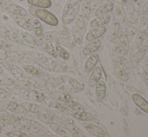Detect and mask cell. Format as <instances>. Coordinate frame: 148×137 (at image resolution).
Instances as JSON below:
<instances>
[{
	"label": "cell",
	"mask_w": 148,
	"mask_h": 137,
	"mask_svg": "<svg viewBox=\"0 0 148 137\" xmlns=\"http://www.w3.org/2000/svg\"><path fill=\"white\" fill-rule=\"evenodd\" d=\"M102 76H103V68H102V66H99V67L96 66V67L92 70L91 75H90L89 86L94 88V87L96 86V84L101 80Z\"/></svg>",
	"instance_id": "cell-7"
},
{
	"label": "cell",
	"mask_w": 148,
	"mask_h": 137,
	"mask_svg": "<svg viewBox=\"0 0 148 137\" xmlns=\"http://www.w3.org/2000/svg\"><path fill=\"white\" fill-rule=\"evenodd\" d=\"M132 101L141 111L148 114V101L144 97H142L140 94H138V93H134V94L132 95Z\"/></svg>",
	"instance_id": "cell-9"
},
{
	"label": "cell",
	"mask_w": 148,
	"mask_h": 137,
	"mask_svg": "<svg viewBox=\"0 0 148 137\" xmlns=\"http://www.w3.org/2000/svg\"><path fill=\"white\" fill-rule=\"evenodd\" d=\"M84 128L89 132L90 134L94 136H98V137H107L109 136V134L107 133L105 129L101 128L100 126L96 125V124L91 123L90 121H85L84 124H83Z\"/></svg>",
	"instance_id": "cell-3"
},
{
	"label": "cell",
	"mask_w": 148,
	"mask_h": 137,
	"mask_svg": "<svg viewBox=\"0 0 148 137\" xmlns=\"http://www.w3.org/2000/svg\"><path fill=\"white\" fill-rule=\"evenodd\" d=\"M79 8H80V2L79 1H69L66 4L62 12V21L64 24H69L73 22L78 14Z\"/></svg>",
	"instance_id": "cell-1"
},
{
	"label": "cell",
	"mask_w": 148,
	"mask_h": 137,
	"mask_svg": "<svg viewBox=\"0 0 148 137\" xmlns=\"http://www.w3.org/2000/svg\"><path fill=\"white\" fill-rule=\"evenodd\" d=\"M6 7H7V0H0V9L6 11Z\"/></svg>",
	"instance_id": "cell-43"
},
{
	"label": "cell",
	"mask_w": 148,
	"mask_h": 137,
	"mask_svg": "<svg viewBox=\"0 0 148 137\" xmlns=\"http://www.w3.org/2000/svg\"><path fill=\"white\" fill-rule=\"evenodd\" d=\"M66 105L69 106V109L73 110L74 112L84 111V107H83V106L81 105L80 103L76 102V101H74V100H70L68 103H66Z\"/></svg>",
	"instance_id": "cell-34"
},
{
	"label": "cell",
	"mask_w": 148,
	"mask_h": 137,
	"mask_svg": "<svg viewBox=\"0 0 148 137\" xmlns=\"http://www.w3.org/2000/svg\"><path fill=\"white\" fill-rule=\"evenodd\" d=\"M106 32H107V27H106L105 25L94 27L86 34V40L91 41V40H95V39H99L100 37L103 36Z\"/></svg>",
	"instance_id": "cell-4"
},
{
	"label": "cell",
	"mask_w": 148,
	"mask_h": 137,
	"mask_svg": "<svg viewBox=\"0 0 148 137\" xmlns=\"http://www.w3.org/2000/svg\"><path fill=\"white\" fill-rule=\"evenodd\" d=\"M72 116L76 119H79L81 121H93L95 120V117L92 115L91 113H88V112L85 111H81V112H72Z\"/></svg>",
	"instance_id": "cell-18"
},
{
	"label": "cell",
	"mask_w": 148,
	"mask_h": 137,
	"mask_svg": "<svg viewBox=\"0 0 148 137\" xmlns=\"http://www.w3.org/2000/svg\"><path fill=\"white\" fill-rule=\"evenodd\" d=\"M21 37L27 43H30V45H36V47H38V45H39V42H38V40L36 39V37H34L33 35H31L29 34L23 32V34H21Z\"/></svg>",
	"instance_id": "cell-33"
},
{
	"label": "cell",
	"mask_w": 148,
	"mask_h": 137,
	"mask_svg": "<svg viewBox=\"0 0 148 137\" xmlns=\"http://www.w3.org/2000/svg\"><path fill=\"white\" fill-rule=\"evenodd\" d=\"M90 25H91V27H93V28L94 27H98V26H101V22H100L99 17L94 18V19L90 22Z\"/></svg>",
	"instance_id": "cell-42"
},
{
	"label": "cell",
	"mask_w": 148,
	"mask_h": 137,
	"mask_svg": "<svg viewBox=\"0 0 148 137\" xmlns=\"http://www.w3.org/2000/svg\"><path fill=\"white\" fill-rule=\"evenodd\" d=\"M114 3L113 2H106L103 5H101L96 11V16L100 17V16L106 15V14H110L114 10Z\"/></svg>",
	"instance_id": "cell-13"
},
{
	"label": "cell",
	"mask_w": 148,
	"mask_h": 137,
	"mask_svg": "<svg viewBox=\"0 0 148 137\" xmlns=\"http://www.w3.org/2000/svg\"><path fill=\"white\" fill-rule=\"evenodd\" d=\"M90 13H91V2H90V0H86L83 4L82 15L84 16V18H88Z\"/></svg>",
	"instance_id": "cell-38"
},
{
	"label": "cell",
	"mask_w": 148,
	"mask_h": 137,
	"mask_svg": "<svg viewBox=\"0 0 148 137\" xmlns=\"http://www.w3.org/2000/svg\"><path fill=\"white\" fill-rule=\"evenodd\" d=\"M117 38L119 41V45L126 53H128L129 49H130V40H129V37L126 32H119V34L117 35Z\"/></svg>",
	"instance_id": "cell-14"
},
{
	"label": "cell",
	"mask_w": 148,
	"mask_h": 137,
	"mask_svg": "<svg viewBox=\"0 0 148 137\" xmlns=\"http://www.w3.org/2000/svg\"><path fill=\"white\" fill-rule=\"evenodd\" d=\"M3 104L5 105V108H7V109L10 110V111L20 113V112H22L24 110V108H22L21 106L16 104L15 102H12V101H4Z\"/></svg>",
	"instance_id": "cell-28"
},
{
	"label": "cell",
	"mask_w": 148,
	"mask_h": 137,
	"mask_svg": "<svg viewBox=\"0 0 148 137\" xmlns=\"http://www.w3.org/2000/svg\"><path fill=\"white\" fill-rule=\"evenodd\" d=\"M69 85H70V87L76 93L81 92V91H83L85 88L84 84H82V83L77 81L76 79H74V78H69Z\"/></svg>",
	"instance_id": "cell-25"
},
{
	"label": "cell",
	"mask_w": 148,
	"mask_h": 137,
	"mask_svg": "<svg viewBox=\"0 0 148 137\" xmlns=\"http://www.w3.org/2000/svg\"><path fill=\"white\" fill-rule=\"evenodd\" d=\"M23 68L27 74L31 75V76H34V77H43L45 76V72H43L41 68L34 67L32 65H24Z\"/></svg>",
	"instance_id": "cell-19"
},
{
	"label": "cell",
	"mask_w": 148,
	"mask_h": 137,
	"mask_svg": "<svg viewBox=\"0 0 148 137\" xmlns=\"http://www.w3.org/2000/svg\"><path fill=\"white\" fill-rule=\"evenodd\" d=\"M0 49L5 51H17L18 47L13 43H10L6 40H2L0 39Z\"/></svg>",
	"instance_id": "cell-27"
},
{
	"label": "cell",
	"mask_w": 148,
	"mask_h": 137,
	"mask_svg": "<svg viewBox=\"0 0 148 137\" xmlns=\"http://www.w3.org/2000/svg\"><path fill=\"white\" fill-rule=\"evenodd\" d=\"M120 24L121 22L118 19H114L111 25V39H115L120 32Z\"/></svg>",
	"instance_id": "cell-30"
},
{
	"label": "cell",
	"mask_w": 148,
	"mask_h": 137,
	"mask_svg": "<svg viewBox=\"0 0 148 137\" xmlns=\"http://www.w3.org/2000/svg\"><path fill=\"white\" fill-rule=\"evenodd\" d=\"M106 92H107V87L106 83L104 81L100 80L95 86V94L97 97L98 101H103L106 97Z\"/></svg>",
	"instance_id": "cell-11"
},
{
	"label": "cell",
	"mask_w": 148,
	"mask_h": 137,
	"mask_svg": "<svg viewBox=\"0 0 148 137\" xmlns=\"http://www.w3.org/2000/svg\"><path fill=\"white\" fill-rule=\"evenodd\" d=\"M0 36L3 37L4 39H8V27L4 25L0 26Z\"/></svg>",
	"instance_id": "cell-41"
},
{
	"label": "cell",
	"mask_w": 148,
	"mask_h": 137,
	"mask_svg": "<svg viewBox=\"0 0 148 137\" xmlns=\"http://www.w3.org/2000/svg\"><path fill=\"white\" fill-rule=\"evenodd\" d=\"M116 16H117L118 20L120 22H124L126 20V11L121 5L116 6Z\"/></svg>",
	"instance_id": "cell-35"
},
{
	"label": "cell",
	"mask_w": 148,
	"mask_h": 137,
	"mask_svg": "<svg viewBox=\"0 0 148 137\" xmlns=\"http://www.w3.org/2000/svg\"><path fill=\"white\" fill-rule=\"evenodd\" d=\"M72 36L73 39H74V42L77 43V45H82L83 40H84V35H83V32L77 27L76 25L72 27Z\"/></svg>",
	"instance_id": "cell-21"
},
{
	"label": "cell",
	"mask_w": 148,
	"mask_h": 137,
	"mask_svg": "<svg viewBox=\"0 0 148 137\" xmlns=\"http://www.w3.org/2000/svg\"><path fill=\"white\" fill-rule=\"evenodd\" d=\"M55 47H56V51H57L58 57H60V59L64 60V61L70 60V53L66 51V47H62V45H58V43Z\"/></svg>",
	"instance_id": "cell-22"
},
{
	"label": "cell",
	"mask_w": 148,
	"mask_h": 137,
	"mask_svg": "<svg viewBox=\"0 0 148 137\" xmlns=\"http://www.w3.org/2000/svg\"><path fill=\"white\" fill-rule=\"evenodd\" d=\"M64 126L66 128V129L69 130V132H70V133L72 134L73 136H84V134H83L82 130H81L80 128H79L77 125H75V124L73 123V122H71V121H64Z\"/></svg>",
	"instance_id": "cell-16"
},
{
	"label": "cell",
	"mask_w": 148,
	"mask_h": 137,
	"mask_svg": "<svg viewBox=\"0 0 148 137\" xmlns=\"http://www.w3.org/2000/svg\"><path fill=\"white\" fill-rule=\"evenodd\" d=\"M35 17L39 19V21H42L45 23L49 24L51 26H58L59 25V19L53 13L49 12L47 8H36L33 11Z\"/></svg>",
	"instance_id": "cell-2"
},
{
	"label": "cell",
	"mask_w": 148,
	"mask_h": 137,
	"mask_svg": "<svg viewBox=\"0 0 148 137\" xmlns=\"http://www.w3.org/2000/svg\"><path fill=\"white\" fill-rule=\"evenodd\" d=\"M32 25H33V32L34 34L36 35L37 37H40L42 36L43 34H42V25L40 24L39 22V19H34L32 21Z\"/></svg>",
	"instance_id": "cell-32"
},
{
	"label": "cell",
	"mask_w": 148,
	"mask_h": 137,
	"mask_svg": "<svg viewBox=\"0 0 148 137\" xmlns=\"http://www.w3.org/2000/svg\"><path fill=\"white\" fill-rule=\"evenodd\" d=\"M75 22H76V26L83 32V34L86 32V30H87L86 20H85L84 16H83L82 14H77L76 18H75Z\"/></svg>",
	"instance_id": "cell-24"
},
{
	"label": "cell",
	"mask_w": 148,
	"mask_h": 137,
	"mask_svg": "<svg viewBox=\"0 0 148 137\" xmlns=\"http://www.w3.org/2000/svg\"><path fill=\"white\" fill-rule=\"evenodd\" d=\"M6 12L12 14V15H18V16H27L28 12L25 8L17 5L11 1L7 0V7H6Z\"/></svg>",
	"instance_id": "cell-5"
},
{
	"label": "cell",
	"mask_w": 148,
	"mask_h": 137,
	"mask_svg": "<svg viewBox=\"0 0 148 137\" xmlns=\"http://www.w3.org/2000/svg\"><path fill=\"white\" fill-rule=\"evenodd\" d=\"M16 29L11 27H8V40H11L13 42L21 43V35Z\"/></svg>",
	"instance_id": "cell-23"
},
{
	"label": "cell",
	"mask_w": 148,
	"mask_h": 137,
	"mask_svg": "<svg viewBox=\"0 0 148 137\" xmlns=\"http://www.w3.org/2000/svg\"><path fill=\"white\" fill-rule=\"evenodd\" d=\"M12 19L14 20L16 24L19 27L27 30V32H32L33 25L32 22L27 18V16H18V15H12Z\"/></svg>",
	"instance_id": "cell-6"
},
{
	"label": "cell",
	"mask_w": 148,
	"mask_h": 137,
	"mask_svg": "<svg viewBox=\"0 0 148 137\" xmlns=\"http://www.w3.org/2000/svg\"><path fill=\"white\" fill-rule=\"evenodd\" d=\"M114 71H115V74L116 76L120 79L122 82H127L129 80V75H128V72L125 70L123 67H121L120 65L118 64H115L114 66Z\"/></svg>",
	"instance_id": "cell-17"
},
{
	"label": "cell",
	"mask_w": 148,
	"mask_h": 137,
	"mask_svg": "<svg viewBox=\"0 0 148 137\" xmlns=\"http://www.w3.org/2000/svg\"><path fill=\"white\" fill-rule=\"evenodd\" d=\"M57 43L64 47H70V49H73L75 47V43L72 39H70L68 36H62V35L57 38Z\"/></svg>",
	"instance_id": "cell-26"
},
{
	"label": "cell",
	"mask_w": 148,
	"mask_h": 137,
	"mask_svg": "<svg viewBox=\"0 0 148 137\" xmlns=\"http://www.w3.org/2000/svg\"><path fill=\"white\" fill-rule=\"evenodd\" d=\"M143 41H144V35L142 32H138L135 35V39H134V45H133V49L136 51L138 47H140L142 45Z\"/></svg>",
	"instance_id": "cell-36"
},
{
	"label": "cell",
	"mask_w": 148,
	"mask_h": 137,
	"mask_svg": "<svg viewBox=\"0 0 148 137\" xmlns=\"http://www.w3.org/2000/svg\"><path fill=\"white\" fill-rule=\"evenodd\" d=\"M28 4L37 8H49L51 6V0H26Z\"/></svg>",
	"instance_id": "cell-20"
},
{
	"label": "cell",
	"mask_w": 148,
	"mask_h": 137,
	"mask_svg": "<svg viewBox=\"0 0 148 137\" xmlns=\"http://www.w3.org/2000/svg\"><path fill=\"white\" fill-rule=\"evenodd\" d=\"M4 111V108H3V106L0 104V112H3Z\"/></svg>",
	"instance_id": "cell-45"
},
{
	"label": "cell",
	"mask_w": 148,
	"mask_h": 137,
	"mask_svg": "<svg viewBox=\"0 0 148 137\" xmlns=\"http://www.w3.org/2000/svg\"><path fill=\"white\" fill-rule=\"evenodd\" d=\"M100 22H101V25H106L111 21V15L110 14H106V15L100 16L99 17Z\"/></svg>",
	"instance_id": "cell-40"
},
{
	"label": "cell",
	"mask_w": 148,
	"mask_h": 137,
	"mask_svg": "<svg viewBox=\"0 0 148 137\" xmlns=\"http://www.w3.org/2000/svg\"><path fill=\"white\" fill-rule=\"evenodd\" d=\"M115 62H116V64H118V65H120L121 67H123V68H125V70H129V68H131L130 63H129V62L127 61L126 58L122 57V55H118V57L116 58Z\"/></svg>",
	"instance_id": "cell-37"
},
{
	"label": "cell",
	"mask_w": 148,
	"mask_h": 137,
	"mask_svg": "<svg viewBox=\"0 0 148 137\" xmlns=\"http://www.w3.org/2000/svg\"><path fill=\"white\" fill-rule=\"evenodd\" d=\"M49 126L55 133L59 134L60 136H71L72 134L69 132V130L66 129L64 126L60 125L59 123H55V122H49Z\"/></svg>",
	"instance_id": "cell-12"
},
{
	"label": "cell",
	"mask_w": 148,
	"mask_h": 137,
	"mask_svg": "<svg viewBox=\"0 0 148 137\" xmlns=\"http://www.w3.org/2000/svg\"><path fill=\"white\" fill-rule=\"evenodd\" d=\"M98 63H99V55L97 53H94L92 55H90L89 58L85 62V65H84L85 73H87V74L91 73L92 70L98 65Z\"/></svg>",
	"instance_id": "cell-10"
},
{
	"label": "cell",
	"mask_w": 148,
	"mask_h": 137,
	"mask_svg": "<svg viewBox=\"0 0 148 137\" xmlns=\"http://www.w3.org/2000/svg\"><path fill=\"white\" fill-rule=\"evenodd\" d=\"M102 47V41L99 39H95V40L89 41V43H87L83 49V55H90L92 53L98 51V49Z\"/></svg>",
	"instance_id": "cell-8"
},
{
	"label": "cell",
	"mask_w": 148,
	"mask_h": 137,
	"mask_svg": "<svg viewBox=\"0 0 148 137\" xmlns=\"http://www.w3.org/2000/svg\"><path fill=\"white\" fill-rule=\"evenodd\" d=\"M22 107H24V110H28L30 112H33V113H42V112H47L45 109H42V107H39L37 105H33V104H29V103H23L22 104Z\"/></svg>",
	"instance_id": "cell-31"
},
{
	"label": "cell",
	"mask_w": 148,
	"mask_h": 137,
	"mask_svg": "<svg viewBox=\"0 0 148 137\" xmlns=\"http://www.w3.org/2000/svg\"><path fill=\"white\" fill-rule=\"evenodd\" d=\"M126 34L127 35H130V36H135L136 34V28H135L134 24L132 22H127L126 24Z\"/></svg>",
	"instance_id": "cell-39"
},
{
	"label": "cell",
	"mask_w": 148,
	"mask_h": 137,
	"mask_svg": "<svg viewBox=\"0 0 148 137\" xmlns=\"http://www.w3.org/2000/svg\"><path fill=\"white\" fill-rule=\"evenodd\" d=\"M142 79H143V81L145 82V84L148 86V70L146 68V70H144L143 71V73H142Z\"/></svg>",
	"instance_id": "cell-44"
},
{
	"label": "cell",
	"mask_w": 148,
	"mask_h": 137,
	"mask_svg": "<svg viewBox=\"0 0 148 137\" xmlns=\"http://www.w3.org/2000/svg\"><path fill=\"white\" fill-rule=\"evenodd\" d=\"M147 51H148V45H142L140 47H138V49H136V53L133 55V61H134L135 63H140V62L144 59L145 55L147 53Z\"/></svg>",
	"instance_id": "cell-15"
},
{
	"label": "cell",
	"mask_w": 148,
	"mask_h": 137,
	"mask_svg": "<svg viewBox=\"0 0 148 137\" xmlns=\"http://www.w3.org/2000/svg\"><path fill=\"white\" fill-rule=\"evenodd\" d=\"M42 47H43L45 51H47V53H49V55H51L53 58H56V59H57L58 55H57V51H56V47H53V45L51 42V41L47 40L45 43H43Z\"/></svg>",
	"instance_id": "cell-29"
}]
</instances>
